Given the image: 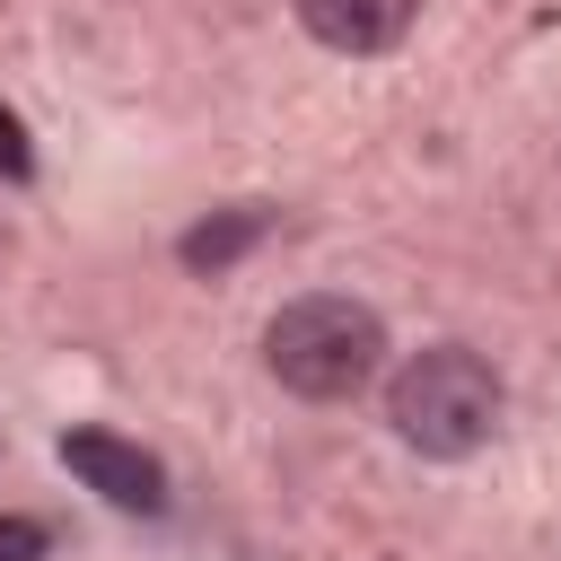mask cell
Wrapping results in <instances>:
<instances>
[{"instance_id": "obj_1", "label": "cell", "mask_w": 561, "mask_h": 561, "mask_svg": "<svg viewBox=\"0 0 561 561\" xmlns=\"http://www.w3.org/2000/svg\"><path fill=\"white\" fill-rule=\"evenodd\" d=\"M386 430H394L412 456H430V465L482 456L491 430H500V377H491V359H473L465 342L412 351V359L386 377Z\"/></svg>"}, {"instance_id": "obj_2", "label": "cell", "mask_w": 561, "mask_h": 561, "mask_svg": "<svg viewBox=\"0 0 561 561\" xmlns=\"http://www.w3.org/2000/svg\"><path fill=\"white\" fill-rule=\"evenodd\" d=\"M263 368L298 394V403H351L377 386L386 368V324L377 307L342 298V289H316V298H289L272 324H263Z\"/></svg>"}, {"instance_id": "obj_3", "label": "cell", "mask_w": 561, "mask_h": 561, "mask_svg": "<svg viewBox=\"0 0 561 561\" xmlns=\"http://www.w3.org/2000/svg\"><path fill=\"white\" fill-rule=\"evenodd\" d=\"M61 465H70L105 508H140V517L167 508V465H158L140 438H123V430H61Z\"/></svg>"}, {"instance_id": "obj_4", "label": "cell", "mask_w": 561, "mask_h": 561, "mask_svg": "<svg viewBox=\"0 0 561 561\" xmlns=\"http://www.w3.org/2000/svg\"><path fill=\"white\" fill-rule=\"evenodd\" d=\"M412 9H421V0H298V26H307L324 53L368 61V53H394V44L412 35Z\"/></svg>"}, {"instance_id": "obj_5", "label": "cell", "mask_w": 561, "mask_h": 561, "mask_svg": "<svg viewBox=\"0 0 561 561\" xmlns=\"http://www.w3.org/2000/svg\"><path fill=\"white\" fill-rule=\"evenodd\" d=\"M263 228H272V210H263V202H237V210L202 219V228H193V237H184L175 254H184L193 272H228V263H237V254H245V245H254Z\"/></svg>"}, {"instance_id": "obj_6", "label": "cell", "mask_w": 561, "mask_h": 561, "mask_svg": "<svg viewBox=\"0 0 561 561\" xmlns=\"http://www.w3.org/2000/svg\"><path fill=\"white\" fill-rule=\"evenodd\" d=\"M0 175H9V184H26V175H35V149H26V123H18L9 105H0Z\"/></svg>"}, {"instance_id": "obj_7", "label": "cell", "mask_w": 561, "mask_h": 561, "mask_svg": "<svg viewBox=\"0 0 561 561\" xmlns=\"http://www.w3.org/2000/svg\"><path fill=\"white\" fill-rule=\"evenodd\" d=\"M44 543H53V535H44L35 517H0V561H44Z\"/></svg>"}]
</instances>
